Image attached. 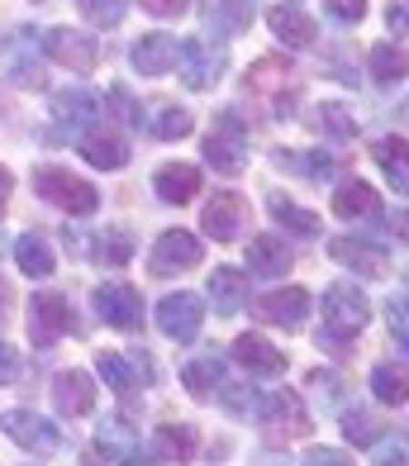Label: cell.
<instances>
[{
  "label": "cell",
  "instance_id": "6da1fadb",
  "mask_svg": "<svg viewBox=\"0 0 409 466\" xmlns=\"http://www.w3.org/2000/svg\"><path fill=\"white\" fill-rule=\"evenodd\" d=\"M367 324H372L367 290L353 286V281H333V286L324 290V333H319V343L343 352Z\"/></svg>",
  "mask_w": 409,
  "mask_h": 466
},
{
  "label": "cell",
  "instance_id": "7a4b0ae2",
  "mask_svg": "<svg viewBox=\"0 0 409 466\" xmlns=\"http://www.w3.org/2000/svg\"><path fill=\"white\" fill-rule=\"evenodd\" d=\"M34 190L48 205H57L62 215H77V219H86V215H96V209H100V190L86 177L67 172V167H53V162H43L34 172Z\"/></svg>",
  "mask_w": 409,
  "mask_h": 466
},
{
  "label": "cell",
  "instance_id": "3957f363",
  "mask_svg": "<svg viewBox=\"0 0 409 466\" xmlns=\"http://www.w3.org/2000/svg\"><path fill=\"white\" fill-rule=\"evenodd\" d=\"M205 162L220 177H239L248 167V124L239 119V110L214 115V134L205 138Z\"/></svg>",
  "mask_w": 409,
  "mask_h": 466
},
{
  "label": "cell",
  "instance_id": "277c9868",
  "mask_svg": "<svg viewBox=\"0 0 409 466\" xmlns=\"http://www.w3.org/2000/svg\"><path fill=\"white\" fill-rule=\"evenodd\" d=\"M257 419H262V429H267L271 442L310 438V429H314L305 400H300L295 390H271L267 400H257Z\"/></svg>",
  "mask_w": 409,
  "mask_h": 466
},
{
  "label": "cell",
  "instance_id": "5b68a950",
  "mask_svg": "<svg viewBox=\"0 0 409 466\" xmlns=\"http://www.w3.org/2000/svg\"><path fill=\"white\" fill-rule=\"evenodd\" d=\"M43 57L57 62V67H67V72H81V76H91L100 67V44L91 34H81V29H67V25H57L43 34Z\"/></svg>",
  "mask_w": 409,
  "mask_h": 466
},
{
  "label": "cell",
  "instance_id": "8992f818",
  "mask_svg": "<svg viewBox=\"0 0 409 466\" xmlns=\"http://www.w3.org/2000/svg\"><path fill=\"white\" fill-rule=\"evenodd\" d=\"M248 91L271 96V115H276V119H291V110L300 105V86H291L286 57H262V62H252V67H248Z\"/></svg>",
  "mask_w": 409,
  "mask_h": 466
},
{
  "label": "cell",
  "instance_id": "52a82bcc",
  "mask_svg": "<svg viewBox=\"0 0 409 466\" xmlns=\"http://www.w3.org/2000/svg\"><path fill=\"white\" fill-rule=\"evenodd\" d=\"M177 67H181V81L190 91H210L214 81L224 76L229 67V53L224 44H205V38H181V48H177Z\"/></svg>",
  "mask_w": 409,
  "mask_h": 466
},
{
  "label": "cell",
  "instance_id": "ba28073f",
  "mask_svg": "<svg viewBox=\"0 0 409 466\" xmlns=\"http://www.w3.org/2000/svg\"><path fill=\"white\" fill-rule=\"evenodd\" d=\"M91 305H96V314L110 329H119V333H134V329H143V295L128 286V281H105V286H96L91 290Z\"/></svg>",
  "mask_w": 409,
  "mask_h": 466
},
{
  "label": "cell",
  "instance_id": "9c48e42d",
  "mask_svg": "<svg viewBox=\"0 0 409 466\" xmlns=\"http://www.w3.org/2000/svg\"><path fill=\"white\" fill-rule=\"evenodd\" d=\"M153 319H158L162 338H171V343H196L200 324H205V305H200V295L177 290V295H167V300H158Z\"/></svg>",
  "mask_w": 409,
  "mask_h": 466
},
{
  "label": "cell",
  "instance_id": "30bf717a",
  "mask_svg": "<svg viewBox=\"0 0 409 466\" xmlns=\"http://www.w3.org/2000/svg\"><path fill=\"white\" fill-rule=\"evenodd\" d=\"M200 262H205V243H200L190 228H167L162 238L153 243V258H148L153 277H177V271H196Z\"/></svg>",
  "mask_w": 409,
  "mask_h": 466
},
{
  "label": "cell",
  "instance_id": "8fae6325",
  "mask_svg": "<svg viewBox=\"0 0 409 466\" xmlns=\"http://www.w3.org/2000/svg\"><path fill=\"white\" fill-rule=\"evenodd\" d=\"M72 329H77V319H72V309L57 290H38L29 300V338H34L38 352H48L57 338L72 333Z\"/></svg>",
  "mask_w": 409,
  "mask_h": 466
},
{
  "label": "cell",
  "instance_id": "7c38bea8",
  "mask_svg": "<svg viewBox=\"0 0 409 466\" xmlns=\"http://www.w3.org/2000/svg\"><path fill=\"white\" fill-rule=\"evenodd\" d=\"M5 433H10V442H19V448L34 452V457H53V452H62V442H67L62 423H48L34 410H10L5 414Z\"/></svg>",
  "mask_w": 409,
  "mask_h": 466
},
{
  "label": "cell",
  "instance_id": "4fadbf2b",
  "mask_svg": "<svg viewBox=\"0 0 409 466\" xmlns=\"http://www.w3.org/2000/svg\"><path fill=\"white\" fill-rule=\"evenodd\" d=\"M329 258H333L338 267L357 271V277H367V281H376V277H385V271H391L385 248L372 243L367 233H343V238H333V243H329Z\"/></svg>",
  "mask_w": 409,
  "mask_h": 466
},
{
  "label": "cell",
  "instance_id": "5bb4252c",
  "mask_svg": "<svg viewBox=\"0 0 409 466\" xmlns=\"http://www.w3.org/2000/svg\"><path fill=\"white\" fill-rule=\"evenodd\" d=\"M96 452H105V461H115V466H138L143 461V438L124 414H105L96 423Z\"/></svg>",
  "mask_w": 409,
  "mask_h": 466
},
{
  "label": "cell",
  "instance_id": "9a60e30c",
  "mask_svg": "<svg viewBox=\"0 0 409 466\" xmlns=\"http://www.w3.org/2000/svg\"><path fill=\"white\" fill-rule=\"evenodd\" d=\"M200 228L214 243H233L239 233H248V200L239 190H220V196L200 209Z\"/></svg>",
  "mask_w": 409,
  "mask_h": 466
},
{
  "label": "cell",
  "instance_id": "2e32d148",
  "mask_svg": "<svg viewBox=\"0 0 409 466\" xmlns=\"http://www.w3.org/2000/svg\"><path fill=\"white\" fill-rule=\"evenodd\" d=\"M257 319L271 324V329H286V333L305 329V319H310V290L305 286H286V290L262 295V300H257Z\"/></svg>",
  "mask_w": 409,
  "mask_h": 466
},
{
  "label": "cell",
  "instance_id": "e0dca14e",
  "mask_svg": "<svg viewBox=\"0 0 409 466\" xmlns=\"http://www.w3.org/2000/svg\"><path fill=\"white\" fill-rule=\"evenodd\" d=\"M72 143L81 147L86 162L100 167V172H119V167L128 162V138H119L115 129H105V124H91V129L77 134Z\"/></svg>",
  "mask_w": 409,
  "mask_h": 466
},
{
  "label": "cell",
  "instance_id": "ac0fdd59",
  "mask_svg": "<svg viewBox=\"0 0 409 466\" xmlns=\"http://www.w3.org/2000/svg\"><path fill=\"white\" fill-rule=\"evenodd\" d=\"M177 48H181V38H171V34H143L128 48V62H134L138 76H167L177 67Z\"/></svg>",
  "mask_w": 409,
  "mask_h": 466
},
{
  "label": "cell",
  "instance_id": "d6986e66",
  "mask_svg": "<svg viewBox=\"0 0 409 466\" xmlns=\"http://www.w3.org/2000/svg\"><path fill=\"white\" fill-rule=\"evenodd\" d=\"M53 405L62 419H81V414H91L96 410V380L86 376V371H62L53 376Z\"/></svg>",
  "mask_w": 409,
  "mask_h": 466
},
{
  "label": "cell",
  "instance_id": "ffe728a7",
  "mask_svg": "<svg viewBox=\"0 0 409 466\" xmlns=\"http://www.w3.org/2000/svg\"><path fill=\"white\" fill-rule=\"evenodd\" d=\"M153 190L162 205H190L200 196V172L190 162H167L153 172Z\"/></svg>",
  "mask_w": 409,
  "mask_h": 466
},
{
  "label": "cell",
  "instance_id": "44dd1931",
  "mask_svg": "<svg viewBox=\"0 0 409 466\" xmlns=\"http://www.w3.org/2000/svg\"><path fill=\"white\" fill-rule=\"evenodd\" d=\"M267 25L276 34V44H286V48H310L314 44V19L300 5H291V0H281V5L267 10Z\"/></svg>",
  "mask_w": 409,
  "mask_h": 466
},
{
  "label": "cell",
  "instance_id": "7402d4cb",
  "mask_svg": "<svg viewBox=\"0 0 409 466\" xmlns=\"http://www.w3.org/2000/svg\"><path fill=\"white\" fill-rule=\"evenodd\" d=\"M233 362H239L243 371H252V376H281L286 371V352L271 348L267 338H257V333H243L239 343H233Z\"/></svg>",
  "mask_w": 409,
  "mask_h": 466
},
{
  "label": "cell",
  "instance_id": "603a6c76",
  "mask_svg": "<svg viewBox=\"0 0 409 466\" xmlns=\"http://www.w3.org/2000/svg\"><path fill=\"white\" fill-rule=\"evenodd\" d=\"M291 243L281 238V233H257V238L248 243V267L252 277H286L291 271Z\"/></svg>",
  "mask_w": 409,
  "mask_h": 466
},
{
  "label": "cell",
  "instance_id": "cb8c5ba5",
  "mask_svg": "<svg viewBox=\"0 0 409 466\" xmlns=\"http://www.w3.org/2000/svg\"><path fill=\"white\" fill-rule=\"evenodd\" d=\"M53 115L62 119V138H72V129H81V124H100V100L91 91H57L53 96Z\"/></svg>",
  "mask_w": 409,
  "mask_h": 466
},
{
  "label": "cell",
  "instance_id": "d4e9b609",
  "mask_svg": "<svg viewBox=\"0 0 409 466\" xmlns=\"http://www.w3.org/2000/svg\"><path fill=\"white\" fill-rule=\"evenodd\" d=\"M153 452L162 461H196L200 452V433H196V423H158V433H153Z\"/></svg>",
  "mask_w": 409,
  "mask_h": 466
},
{
  "label": "cell",
  "instance_id": "484cf974",
  "mask_svg": "<svg viewBox=\"0 0 409 466\" xmlns=\"http://www.w3.org/2000/svg\"><path fill=\"white\" fill-rule=\"evenodd\" d=\"M210 300H214V314H239L248 305V271L214 267L210 271Z\"/></svg>",
  "mask_w": 409,
  "mask_h": 466
},
{
  "label": "cell",
  "instance_id": "4316f807",
  "mask_svg": "<svg viewBox=\"0 0 409 466\" xmlns=\"http://www.w3.org/2000/svg\"><path fill=\"white\" fill-rule=\"evenodd\" d=\"M372 157H376V167L385 172V181H391L400 196H409V143L400 134H385V138L372 143Z\"/></svg>",
  "mask_w": 409,
  "mask_h": 466
},
{
  "label": "cell",
  "instance_id": "83f0119b",
  "mask_svg": "<svg viewBox=\"0 0 409 466\" xmlns=\"http://www.w3.org/2000/svg\"><path fill=\"white\" fill-rule=\"evenodd\" d=\"M15 262H19V271H25V277L48 281L53 271H57V252H53V243L43 238V233H25V238L15 243Z\"/></svg>",
  "mask_w": 409,
  "mask_h": 466
},
{
  "label": "cell",
  "instance_id": "f1b7e54d",
  "mask_svg": "<svg viewBox=\"0 0 409 466\" xmlns=\"http://www.w3.org/2000/svg\"><path fill=\"white\" fill-rule=\"evenodd\" d=\"M267 215L281 224V228H291L295 238H319V233H324V219H319L314 209L295 205V200H286V196H267Z\"/></svg>",
  "mask_w": 409,
  "mask_h": 466
},
{
  "label": "cell",
  "instance_id": "f546056e",
  "mask_svg": "<svg viewBox=\"0 0 409 466\" xmlns=\"http://www.w3.org/2000/svg\"><path fill=\"white\" fill-rule=\"evenodd\" d=\"M376 209H381V196L362 177H348L338 186V196H333V215L338 219H367V215H376Z\"/></svg>",
  "mask_w": 409,
  "mask_h": 466
},
{
  "label": "cell",
  "instance_id": "4dcf8cb0",
  "mask_svg": "<svg viewBox=\"0 0 409 466\" xmlns=\"http://www.w3.org/2000/svg\"><path fill=\"white\" fill-rule=\"evenodd\" d=\"M367 72H372L376 86H395V81L409 76V53H404L400 44H372V53H367Z\"/></svg>",
  "mask_w": 409,
  "mask_h": 466
},
{
  "label": "cell",
  "instance_id": "1f68e13d",
  "mask_svg": "<svg viewBox=\"0 0 409 466\" xmlns=\"http://www.w3.org/2000/svg\"><path fill=\"white\" fill-rule=\"evenodd\" d=\"M181 386L196 395V400H214L224 386V362L220 357H196V362L181 367Z\"/></svg>",
  "mask_w": 409,
  "mask_h": 466
},
{
  "label": "cell",
  "instance_id": "d6a6232c",
  "mask_svg": "<svg viewBox=\"0 0 409 466\" xmlns=\"http://www.w3.org/2000/svg\"><path fill=\"white\" fill-rule=\"evenodd\" d=\"M271 162L281 167V172L310 177V181H329V177H333V167H338V157H329V153H291V147H276Z\"/></svg>",
  "mask_w": 409,
  "mask_h": 466
},
{
  "label": "cell",
  "instance_id": "836d02e7",
  "mask_svg": "<svg viewBox=\"0 0 409 466\" xmlns=\"http://www.w3.org/2000/svg\"><path fill=\"white\" fill-rule=\"evenodd\" d=\"M372 395L381 400V405H404V400H409V371L400 362L372 367Z\"/></svg>",
  "mask_w": 409,
  "mask_h": 466
},
{
  "label": "cell",
  "instance_id": "e575fe53",
  "mask_svg": "<svg viewBox=\"0 0 409 466\" xmlns=\"http://www.w3.org/2000/svg\"><path fill=\"white\" fill-rule=\"evenodd\" d=\"M314 129L319 134H324V138H333V143H353L357 138V119H353V110H348V105H319V110H314Z\"/></svg>",
  "mask_w": 409,
  "mask_h": 466
},
{
  "label": "cell",
  "instance_id": "d590c367",
  "mask_svg": "<svg viewBox=\"0 0 409 466\" xmlns=\"http://www.w3.org/2000/svg\"><path fill=\"white\" fill-rule=\"evenodd\" d=\"M96 371H100V380H105V386H110L119 400H134L138 376H134V367H128L119 352H100V357H96Z\"/></svg>",
  "mask_w": 409,
  "mask_h": 466
},
{
  "label": "cell",
  "instance_id": "8d00e7d4",
  "mask_svg": "<svg viewBox=\"0 0 409 466\" xmlns=\"http://www.w3.org/2000/svg\"><path fill=\"white\" fill-rule=\"evenodd\" d=\"M190 129H196V119H190L181 105H167V110L153 119V138L162 143H177V138H190Z\"/></svg>",
  "mask_w": 409,
  "mask_h": 466
},
{
  "label": "cell",
  "instance_id": "74e56055",
  "mask_svg": "<svg viewBox=\"0 0 409 466\" xmlns=\"http://www.w3.org/2000/svg\"><path fill=\"white\" fill-rule=\"evenodd\" d=\"M210 10L224 19V34H243V29H252L257 0H210Z\"/></svg>",
  "mask_w": 409,
  "mask_h": 466
},
{
  "label": "cell",
  "instance_id": "f35d334b",
  "mask_svg": "<svg viewBox=\"0 0 409 466\" xmlns=\"http://www.w3.org/2000/svg\"><path fill=\"white\" fill-rule=\"evenodd\" d=\"M343 438H348L353 448H372V442L381 438V423L367 410H348L343 414Z\"/></svg>",
  "mask_w": 409,
  "mask_h": 466
},
{
  "label": "cell",
  "instance_id": "ab89813d",
  "mask_svg": "<svg viewBox=\"0 0 409 466\" xmlns=\"http://www.w3.org/2000/svg\"><path fill=\"white\" fill-rule=\"evenodd\" d=\"M77 10H81V19L86 25H96V29H115L119 19H124V0H77Z\"/></svg>",
  "mask_w": 409,
  "mask_h": 466
},
{
  "label": "cell",
  "instance_id": "60d3db41",
  "mask_svg": "<svg viewBox=\"0 0 409 466\" xmlns=\"http://www.w3.org/2000/svg\"><path fill=\"white\" fill-rule=\"evenodd\" d=\"M128 252H134V243H128V233H124V228L100 233V243H96V258H100L105 267H124V262H128Z\"/></svg>",
  "mask_w": 409,
  "mask_h": 466
},
{
  "label": "cell",
  "instance_id": "b9f144b4",
  "mask_svg": "<svg viewBox=\"0 0 409 466\" xmlns=\"http://www.w3.org/2000/svg\"><path fill=\"white\" fill-rule=\"evenodd\" d=\"M385 324H391V338L409 348V300L404 295H391L385 300Z\"/></svg>",
  "mask_w": 409,
  "mask_h": 466
},
{
  "label": "cell",
  "instance_id": "7bdbcfd3",
  "mask_svg": "<svg viewBox=\"0 0 409 466\" xmlns=\"http://www.w3.org/2000/svg\"><path fill=\"white\" fill-rule=\"evenodd\" d=\"M110 105L119 110V119L128 124V129H138V124H143V105L134 100V91H128V86H115L110 91Z\"/></svg>",
  "mask_w": 409,
  "mask_h": 466
},
{
  "label": "cell",
  "instance_id": "ee69618b",
  "mask_svg": "<svg viewBox=\"0 0 409 466\" xmlns=\"http://www.w3.org/2000/svg\"><path fill=\"white\" fill-rule=\"evenodd\" d=\"M329 15L338 25H357V19H367V0H324Z\"/></svg>",
  "mask_w": 409,
  "mask_h": 466
},
{
  "label": "cell",
  "instance_id": "f6af8a7d",
  "mask_svg": "<svg viewBox=\"0 0 409 466\" xmlns=\"http://www.w3.org/2000/svg\"><path fill=\"white\" fill-rule=\"evenodd\" d=\"M300 466H353V457L343 448H310Z\"/></svg>",
  "mask_w": 409,
  "mask_h": 466
},
{
  "label": "cell",
  "instance_id": "bcb514c9",
  "mask_svg": "<svg viewBox=\"0 0 409 466\" xmlns=\"http://www.w3.org/2000/svg\"><path fill=\"white\" fill-rule=\"evenodd\" d=\"M138 5H143L148 15H158V19H177V15L190 10V0H138Z\"/></svg>",
  "mask_w": 409,
  "mask_h": 466
},
{
  "label": "cell",
  "instance_id": "7dc6e473",
  "mask_svg": "<svg viewBox=\"0 0 409 466\" xmlns=\"http://www.w3.org/2000/svg\"><path fill=\"white\" fill-rule=\"evenodd\" d=\"M15 376H19V352L0 343V386H15Z\"/></svg>",
  "mask_w": 409,
  "mask_h": 466
},
{
  "label": "cell",
  "instance_id": "c3c4849f",
  "mask_svg": "<svg viewBox=\"0 0 409 466\" xmlns=\"http://www.w3.org/2000/svg\"><path fill=\"white\" fill-rule=\"evenodd\" d=\"M385 228H391V238L409 243V209H404V205H400V209H391V215H385Z\"/></svg>",
  "mask_w": 409,
  "mask_h": 466
},
{
  "label": "cell",
  "instance_id": "681fc988",
  "mask_svg": "<svg viewBox=\"0 0 409 466\" xmlns=\"http://www.w3.org/2000/svg\"><path fill=\"white\" fill-rule=\"evenodd\" d=\"M385 19H391L395 34H409V0H395V5L385 10Z\"/></svg>",
  "mask_w": 409,
  "mask_h": 466
},
{
  "label": "cell",
  "instance_id": "f907efd6",
  "mask_svg": "<svg viewBox=\"0 0 409 466\" xmlns=\"http://www.w3.org/2000/svg\"><path fill=\"white\" fill-rule=\"evenodd\" d=\"M376 466H409V452H404V448H381Z\"/></svg>",
  "mask_w": 409,
  "mask_h": 466
},
{
  "label": "cell",
  "instance_id": "816d5d0a",
  "mask_svg": "<svg viewBox=\"0 0 409 466\" xmlns=\"http://www.w3.org/2000/svg\"><path fill=\"white\" fill-rule=\"evenodd\" d=\"M10 196H15V177H10V167H0V215H5Z\"/></svg>",
  "mask_w": 409,
  "mask_h": 466
},
{
  "label": "cell",
  "instance_id": "f5cc1de1",
  "mask_svg": "<svg viewBox=\"0 0 409 466\" xmlns=\"http://www.w3.org/2000/svg\"><path fill=\"white\" fill-rule=\"evenodd\" d=\"M5 319H10V286L0 281V324H5Z\"/></svg>",
  "mask_w": 409,
  "mask_h": 466
},
{
  "label": "cell",
  "instance_id": "db71d44e",
  "mask_svg": "<svg viewBox=\"0 0 409 466\" xmlns=\"http://www.w3.org/2000/svg\"><path fill=\"white\" fill-rule=\"evenodd\" d=\"M86 466H105V452H96V448H91V452H86Z\"/></svg>",
  "mask_w": 409,
  "mask_h": 466
},
{
  "label": "cell",
  "instance_id": "11a10c76",
  "mask_svg": "<svg viewBox=\"0 0 409 466\" xmlns=\"http://www.w3.org/2000/svg\"><path fill=\"white\" fill-rule=\"evenodd\" d=\"M291 5H300V0H291Z\"/></svg>",
  "mask_w": 409,
  "mask_h": 466
}]
</instances>
